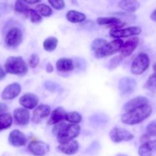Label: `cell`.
Listing matches in <instances>:
<instances>
[{"mask_svg":"<svg viewBox=\"0 0 156 156\" xmlns=\"http://www.w3.org/2000/svg\"><path fill=\"white\" fill-rule=\"evenodd\" d=\"M79 143L75 140H71L67 143L60 144L58 146V149L60 152L66 155H73L79 150Z\"/></svg>","mask_w":156,"mask_h":156,"instance_id":"cell-17","label":"cell"},{"mask_svg":"<svg viewBox=\"0 0 156 156\" xmlns=\"http://www.w3.org/2000/svg\"><path fill=\"white\" fill-rule=\"evenodd\" d=\"M35 10L41 16L50 17L53 14L51 8L45 4H39L35 7Z\"/></svg>","mask_w":156,"mask_h":156,"instance_id":"cell-27","label":"cell"},{"mask_svg":"<svg viewBox=\"0 0 156 156\" xmlns=\"http://www.w3.org/2000/svg\"><path fill=\"white\" fill-rule=\"evenodd\" d=\"M152 113V108L149 105H144L138 108L125 111L121 117V120L123 123L127 125H136L142 123Z\"/></svg>","mask_w":156,"mask_h":156,"instance_id":"cell-2","label":"cell"},{"mask_svg":"<svg viewBox=\"0 0 156 156\" xmlns=\"http://www.w3.org/2000/svg\"><path fill=\"white\" fill-rule=\"evenodd\" d=\"M50 113V107L47 105H41L37 107L33 112L32 121L35 123H40L42 120L47 117Z\"/></svg>","mask_w":156,"mask_h":156,"instance_id":"cell-16","label":"cell"},{"mask_svg":"<svg viewBox=\"0 0 156 156\" xmlns=\"http://www.w3.org/2000/svg\"><path fill=\"white\" fill-rule=\"evenodd\" d=\"M153 70L156 73V63H154V65H153Z\"/></svg>","mask_w":156,"mask_h":156,"instance_id":"cell-44","label":"cell"},{"mask_svg":"<svg viewBox=\"0 0 156 156\" xmlns=\"http://www.w3.org/2000/svg\"><path fill=\"white\" fill-rule=\"evenodd\" d=\"M107 117L105 115H99V114H96V115H93L91 117L90 120H91V123L93 124L99 125V124H103L107 122Z\"/></svg>","mask_w":156,"mask_h":156,"instance_id":"cell-33","label":"cell"},{"mask_svg":"<svg viewBox=\"0 0 156 156\" xmlns=\"http://www.w3.org/2000/svg\"><path fill=\"white\" fill-rule=\"evenodd\" d=\"M110 137L113 143H121V142L131 141L134 136L129 131L121 127H114L110 133Z\"/></svg>","mask_w":156,"mask_h":156,"instance_id":"cell-7","label":"cell"},{"mask_svg":"<svg viewBox=\"0 0 156 156\" xmlns=\"http://www.w3.org/2000/svg\"><path fill=\"white\" fill-rule=\"evenodd\" d=\"M150 59L148 55L145 53H141L138 55L132 62L131 66V73L132 74L141 75L148 69L149 67Z\"/></svg>","mask_w":156,"mask_h":156,"instance_id":"cell-5","label":"cell"},{"mask_svg":"<svg viewBox=\"0 0 156 156\" xmlns=\"http://www.w3.org/2000/svg\"><path fill=\"white\" fill-rule=\"evenodd\" d=\"M9 143L15 147H21L25 146L27 138L23 133L18 129H14L9 133Z\"/></svg>","mask_w":156,"mask_h":156,"instance_id":"cell-12","label":"cell"},{"mask_svg":"<svg viewBox=\"0 0 156 156\" xmlns=\"http://www.w3.org/2000/svg\"><path fill=\"white\" fill-rule=\"evenodd\" d=\"M139 44V39L137 37H134L128 40L126 42L122 44V47H121L120 50H119V52H120L121 53L120 55L122 57L129 56L130 55L135 51V50H136V47H138Z\"/></svg>","mask_w":156,"mask_h":156,"instance_id":"cell-15","label":"cell"},{"mask_svg":"<svg viewBox=\"0 0 156 156\" xmlns=\"http://www.w3.org/2000/svg\"><path fill=\"white\" fill-rule=\"evenodd\" d=\"M149 103V101L148 98L143 96H138V97L134 98L131 99L128 101L123 107V110L125 111H130L132 109L138 108L139 106H142L144 105H148Z\"/></svg>","mask_w":156,"mask_h":156,"instance_id":"cell-21","label":"cell"},{"mask_svg":"<svg viewBox=\"0 0 156 156\" xmlns=\"http://www.w3.org/2000/svg\"><path fill=\"white\" fill-rule=\"evenodd\" d=\"M13 117L15 124L25 126L30 121V112L27 108H16L13 112Z\"/></svg>","mask_w":156,"mask_h":156,"instance_id":"cell-11","label":"cell"},{"mask_svg":"<svg viewBox=\"0 0 156 156\" xmlns=\"http://www.w3.org/2000/svg\"><path fill=\"white\" fill-rule=\"evenodd\" d=\"M12 117L9 113H5L0 116V132L7 129L12 126Z\"/></svg>","mask_w":156,"mask_h":156,"instance_id":"cell-25","label":"cell"},{"mask_svg":"<svg viewBox=\"0 0 156 156\" xmlns=\"http://www.w3.org/2000/svg\"><path fill=\"white\" fill-rule=\"evenodd\" d=\"M66 111L63 108H57L54 110L50 114V118L47 120V123L48 125H54L60 123L62 120H65Z\"/></svg>","mask_w":156,"mask_h":156,"instance_id":"cell-20","label":"cell"},{"mask_svg":"<svg viewBox=\"0 0 156 156\" xmlns=\"http://www.w3.org/2000/svg\"><path fill=\"white\" fill-rule=\"evenodd\" d=\"M122 59H123V57H122L121 55L116 56L115 57H113V59L110 61V63H109V69H115L116 67L119 66L120 65L121 62H122Z\"/></svg>","mask_w":156,"mask_h":156,"instance_id":"cell-32","label":"cell"},{"mask_svg":"<svg viewBox=\"0 0 156 156\" xmlns=\"http://www.w3.org/2000/svg\"><path fill=\"white\" fill-rule=\"evenodd\" d=\"M122 44H123V41L121 39L114 40L110 43L107 42L105 45L95 51V56L98 59H100V58L111 56L120 50Z\"/></svg>","mask_w":156,"mask_h":156,"instance_id":"cell-4","label":"cell"},{"mask_svg":"<svg viewBox=\"0 0 156 156\" xmlns=\"http://www.w3.org/2000/svg\"><path fill=\"white\" fill-rule=\"evenodd\" d=\"M28 17H29L31 21L35 24H38V23L42 21V17L36 12V11L33 10L32 9H28L27 13L25 14Z\"/></svg>","mask_w":156,"mask_h":156,"instance_id":"cell-30","label":"cell"},{"mask_svg":"<svg viewBox=\"0 0 156 156\" xmlns=\"http://www.w3.org/2000/svg\"><path fill=\"white\" fill-rule=\"evenodd\" d=\"M119 9L128 13H132L140 7V3L137 0H120L118 3Z\"/></svg>","mask_w":156,"mask_h":156,"instance_id":"cell-19","label":"cell"},{"mask_svg":"<svg viewBox=\"0 0 156 156\" xmlns=\"http://www.w3.org/2000/svg\"><path fill=\"white\" fill-rule=\"evenodd\" d=\"M116 156H127V155H125V154H119V155H117Z\"/></svg>","mask_w":156,"mask_h":156,"instance_id":"cell-45","label":"cell"},{"mask_svg":"<svg viewBox=\"0 0 156 156\" xmlns=\"http://www.w3.org/2000/svg\"><path fill=\"white\" fill-rule=\"evenodd\" d=\"M150 18H151L153 21H156V9H154V10L151 12V14L150 15Z\"/></svg>","mask_w":156,"mask_h":156,"instance_id":"cell-43","label":"cell"},{"mask_svg":"<svg viewBox=\"0 0 156 156\" xmlns=\"http://www.w3.org/2000/svg\"><path fill=\"white\" fill-rule=\"evenodd\" d=\"M106 43V40L102 39V38H97V39L94 40L91 44V49L94 50V51H96V50H98V49L102 47L103 45H105Z\"/></svg>","mask_w":156,"mask_h":156,"instance_id":"cell-35","label":"cell"},{"mask_svg":"<svg viewBox=\"0 0 156 156\" xmlns=\"http://www.w3.org/2000/svg\"><path fill=\"white\" fill-rule=\"evenodd\" d=\"M146 132L149 136H156V120L147 126Z\"/></svg>","mask_w":156,"mask_h":156,"instance_id":"cell-38","label":"cell"},{"mask_svg":"<svg viewBox=\"0 0 156 156\" xmlns=\"http://www.w3.org/2000/svg\"><path fill=\"white\" fill-rule=\"evenodd\" d=\"M39 56L37 53H32L30 56V59L28 60V66L30 68L34 69L37 67V66L39 63Z\"/></svg>","mask_w":156,"mask_h":156,"instance_id":"cell-36","label":"cell"},{"mask_svg":"<svg viewBox=\"0 0 156 156\" xmlns=\"http://www.w3.org/2000/svg\"><path fill=\"white\" fill-rule=\"evenodd\" d=\"M96 23L99 25H111L113 26V28H120V25L123 24H121L122 21L120 18L116 17H99L96 19Z\"/></svg>","mask_w":156,"mask_h":156,"instance_id":"cell-22","label":"cell"},{"mask_svg":"<svg viewBox=\"0 0 156 156\" xmlns=\"http://www.w3.org/2000/svg\"><path fill=\"white\" fill-rule=\"evenodd\" d=\"M28 149L33 155L44 156L49 152L50 146L44 142L34 140L29 143L28 146Z\"/></svg>","mask_w":156,"mask_h":156,"instance_id":"cell-9","label":"cell"},{"mask_svg":"<svg viewBox=\"0 0 156 156\" xmlns=\"http://www.w3.org/2000/svg\"><path fill=\"white\" fill-rule=\"evenodd\" d=\"M44 87L46 88V89H47L48 91H52V92H55V91H59L60 90V86L57 83L51 82V81H47V82H44Z\"/></svg>","mask_w":156,"mask_h":156,"instance_id":"cell-37","label":"cell"},{"mask_svg":"<svg viewBox=\"0 0 156 156\" xmlns=\"http://www.w3.org/2000/svg\"><path fill=\"white\" fill-rule=\"evenodd\" d=\"M66 18L71 23H81L86 20V15L82 12L76 10H70L67 12Z\"/></svg>","mask_w":156,"mask_h":156,"instance_id":"cell-24","label":"cell"},{"mask_svg":"<svg viewBox=\"0 0 156 156\" xmlns=\"http://www.w3.org/2000/svg\"><path fill=\"white\" fill-rule=\"evenodd\" d=\"M18 101L23 108L32 110L36 108L39 102V98L36 94L32 93H26L20 98Z\"/></svg>","mask_w":156,"mask_h":156,"instance_id":"cell-14","label":"cell"},{"mask_svg":"<svg viewBox=\"0 0 156 156\" xmlns=\"http://www.w3.org/2000/svg\"><path fill=\"white\" fill-rule=\"evenodd\" d=\"M23 41V34L21 29L12 27L8 31L5 37V43L9 47H16L21 44Z\"/></svg>","mask_w":156,"mask_h":156,"instance_id":"cell-6","label":"cell"},{"mask_svg":"<svg viewBox=\"0 0 156 156\" xmlns=\"http://www.w3.org/2000/svg\"><path fill=\"white\" fill-rule=\"evenodd\" d=\"M140 156H152L156 154V140L144 143L139 149Z\"/></svg>","mask_w":156,"mask_h":156,"instance_id":"cell-18","label":"cell"},{"mask_svg":"<svg viewBox=\"0 0 156 156\" xmlns=\"http://www.w3.org/2000/svg\"><path fill=\"white\" fill-rule=\"evenodd\" d=\"M21 91V87L18 83H12L7 85L2 93L3 100H12L19 95Z\"/></svg>","mask_w":156,"mask_h":156,"instance_id":"cell-13","label":"cell"},{"mask_svg":"<svg viewBox=\"0 0 156 156\" xmlns=\"http://www.w3.org/2000/svg\"><path fill=\"white\" fill-rule=\"evenodd\" d=\"M144 88L146 89L149 90V91L155 92L156 91V73L151 75L148 80L145 82Z\"/></svg>","mask_w":156,"mask_h":156,"instance_id":"cell-29","label":"cell"},{"mask_svg":"<svg viewBox=\"0 0 156 156\" xmlns=\"http://www.w3.org/2000/svg\"><path fill=\"white\" fill-rule=\"evenodd\" d=\"M6 72H5V70L3 69L2 67L0 66V80H2V79H4L5 77H6Z\"/></svg>","mask_w":156,"mask_h":156,"instance_id":"cell-42","label":"cell"},{"mask_svg":"<svg viewBox=\"0 0 156 156\" xmlns=\"http://www.w3.org/2000/svg\"><path fill=\"white\" fill-rule=\"evenodd\" d=\"M136 87V82L132 78H122L119 82V90L122 96H127L131 94L135 91Z\"/></svg>","mask_w":156,"mask_h":156,"instance_id":"cell-10","label":"cell"},{"mask_svg":"<svg viewBox=\"0 0 156 156\" xmlns=\"http://www.w3.org/2000/svg\"><path fill=\"white\" fill-rule=\"evenodd\" d=\"M46 71H47V73H52V72L54 71V66L51 65V63H50V62H48V63L47 64Z\"/></svg>","mask_w":156,"mask_h":156,"instance_id":"cell-40","label":"cell"},{"mask_svg":"<svg viewBox=\"0 0 156 156\" xmlns=\"http://www.w3.org/2000/svg\"><path fill=\"white\" fill-rule=\"evenodd\" d=\"M29 7L26 5L23 0H16L15 3V11L18 13L24 14L25 15L27 13Z\"/></svg>","mask_w":156,"mask_h":156,"instance_id":"cell-31","label":"cell"},{"mask_svg":"<svg viewBox=\"0 0 156 156\" xmlns=\"http://www.w3.org/2000/svg\"><path fill=\"white\" fill-rule=\"evenodd\" d=\"M52 133L57 136L58 143L63 144L76 138L80 133V126L75 123L66 124L60 122L54 124Z\"/></svg>","mask_w":156,"mask_h":156,"instance_id":"cell-1","label":"cell"},{"mask_svg":"<svg viewBox=\"0 0 156 156\" xmlns=\"http://www.w3.org/2000/svg\"><path fill=\"white\" fill-rule=\"evenodd\" d=\"M65 120L70 123H75L77 124L82 121V116L76 111H73V112L66 113Z\"/></svg>","mask_w":156,"mask_h":156,"instance_id":"cell-28","label":"cell"},{"mask_svg":"<svg viewBox=\"0 0 156 156\" xmlns=\"http://www.w3.org/2000/svg\"><path fill=\"white\" fill-rule=\"evenodd\" d=\"M58 40L55 37H49L44 40L43 43V47L47 52H52L57 48Z\"/></svg>","mask_w":156,"mask_h":156,"instance_id":"cell-26","label":"cell"},{"mask_svg":"<svg viewBox=\"0 0 156 156\" xmlns=\"http://www.w3.org/2000/svg\"><path fill=\"white\" fill-rule=\"evenodd\" d=\"M8 109H9V108H8V106L6 104L0 103V116L2 114H5V113H7Z\"/></svg>","mask_w":156,"mask_h":156,"instance_id":"cell-39","label":"cell"},{"mask_svg":"<svg viewBox=\"0 0 156 156\" xmlns=\"http://www.w3.org/2000/svg\"><path fill=\"white\" fill-rule=\"evenodd\" d=\"M141 33H142V29L137 26L126 27V28H113L110 31V36L116 39L136 36V35H139Z\"/></svg>","mask_w":156,"mask_h":156,"instance_id":"cell-8","label":"cell"},{"mask_svg":"<svg viewBox=\"0 0 156 156\" xmlns=\"http://www.w3.org/2000/svg\"><path fill=\"white\" fill-rule=\"evenodd\" d=\"M73 62L70 58H61L56 62V68L58 72L67 73L73 69Z\"/></svg>","mask_w":156,"mask_h":156,"instance_id":"cell-23","label":"cell"},{"mask_svg":"<svg viewBox=\"0 0 156 156\" xmlns=\"http://www.w3.org/2000/svg\"><path fill=\"white\" fill-rule=\"evenodd\" d=\"M23 1H24L25 3H27V4L32 5V4H36V3L40 2L41 0H23Z\"/></svg>","mask_w":156,"mask_h":156,"instance_id":"cell-41","label":"cell"},{"mask_svg":"<svg viewBox=\"0 0 156 156\" xmlns=\"http://www.w3.org/2000/svg\"><path fill=\"white\" fill-rule=\"evenodd\" d=\"M49 4L56 10H62L65 7V3L64 0H47Z\"/></svg>","mask_w":156,"mask_h":156,"instance_id":"cell-34","label":"cell"},{"mask_svg":"<svg viewBox=\"0 0 156 156\" xmlns=\"http://www.w3.org/2000/svg\"><path fill=\"white\" fill-rule=\"evenodd\" d=\"M5 71L12 75L23 76L28 72V66L21 56H10L5 62Z\"/></svg>","mask_w":156,"mask_h":156,"instance_id":"cell-3","label":"cell"}]
</instances>
